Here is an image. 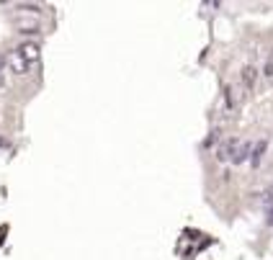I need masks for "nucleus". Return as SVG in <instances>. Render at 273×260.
I'll return each mask as SVG.
<instances>
[{
	"label": "nucleus",
	"mask_w": 273,
	"mask_h": 260,
	"mask_svg": "<svg viewBox=\"0 0 273 260\" xmlns=\"http://www.w3.org/2000/svg\"><path fill=\"white\" fill-rule=\"evenodd\" d=\"M253 155V144L250 142H242V139H224L219 147H217V160L222 162H245L248 157Z\"/></svg>",
	"instance_id": "1"
},
{
	"label": "nucleus",
	"mask_w": 273,
	"mask_h": 260,
	"mask_svg": "<svg viewBox=\"0 0 273 260\" xmlns=\"http://www.w3.org/2000/svg\"><path fill=\"white\" fill-rule=\"evenodd\" d=\"M16 54L23 59L28 67H34V65H36V59H39V47H36L34 41H26V44H21V47H18Z\"/></svg>",
	"instance_id": "2"
},
{
	"label": "nucleus",
	"mask_w": 273,
	"mask_h": 260,
	"mask_svg": "<svg viewBox=\"0 0 273 260\" xmlns=\"http://www.w3.org/2000/svg\"><path fill=\"white\" fill-rule=\"evenodd\" d=\"M8 65H10V70H13V72H16V75H26L28 70H31V67H28V65L23 62V59H21V57H18L16 52H13V57L8 59Z\"/></svg>",
	"instance_id": "3"
},
{
	"label": "nucleus",
	"mask_w": 273,
	"mask_h": 260,
	"mask_svg": "<svg viewBox=\"0 0 273 260\" xmlns=\"http://www.w3.org/2000/svg\"><path fill=\"white\" fill-rule=\"evenodd\" d=\"M266 147H268L266 139H261V142L253 144V155H250V162H253V165H261V160H263V155H266Z\"/></svg>",
	"instance_id": "4"
},
{
	"label": "nucleus",
	"mask_w": 273,
	"mask_h": 260,
	"mask_svg": "<svg viewBox=\"0 0 273 260\" xmlns=\"http://www.w3.org/2000/svg\"><path fill=\"white\" fill-rule=\"evenodd\" d=\"M263 209H266V222L273 224V191L263 193Z\"/></svg>",
	"instance_id": "5"
},
{
	"label": "nucleus",
	"mask_w": 273,
	"mask_h": 260,
	"mask_svg": "<svg viewBox=\"0 0 273 260\" xmlns=\"http://www.w3.org/2000/svg\"><path fill=\"white\" fill-rule=\"evenodd\" d=\"M255 78H258V70L253 65L242 70V85H245V88H253L255 85Z\"/></svg>",
	"instance_id": "6"
},
{
	"label": "nucleus",
	"mask_w": 273,
	"mask_h": 260,
	"mask_svg": "<svg viewBox=\"0 0 273 260\" xmlns=\"http://www.w3.org/2000/svg\"><path fill=\"white\" fill-rule=\"evenodd\" d=\"M266 75H268V78L273 75V62H268V65H266Z\"/></svg>",
	"instance_id": "7"
},
{
	"label": "nucleus",
	"mask_w": 273,
	"mask_h": 260,
	"mask_svg": "<svg viewBox=\"0 0 273 260\" xmlns=\"http://www.w3.org/2000/svg\"><path fill=\"white\" fill-rule=\"evenodd\" d=\"M3 65H5V59H3V57H0V70H3Z\"/></svg>",
	"instance_id": "8"
}]
</instances>
